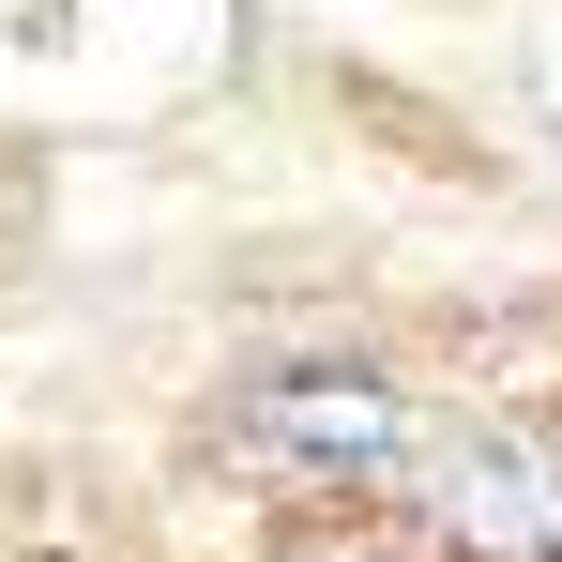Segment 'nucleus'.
Listing matches in <instances>:
<instances>
[{"mask_svg": "<svg viewBox=\"0 0 562 562\" xmlns=\"http://www.w3.org/2000/svg\"><path fill=\"white\" fill-rule=\"evenodd\" d=\"M532 106H548V137H562V31H548V61H532Z\"/></svg>", "mask_w": 562, "mask_h": 562, "instance_id": "7ed1b4c3", "label": "nucleus"}, {"mask_svg": "<svg viewBox=\"0 0 562 562\" xmlns=\"http://www.w3.org/2000/svg\"><path fill=\"white\" fill-rule=\"evenodd\" d=\"M411 486H426L441 548H471V562H562V441L548 426H471V441H441Z\"/></svg>", "mask_w": 562, "mask_h": 562, "instance_id": "f257e3e1", "label": "nucleus"}, {"mask_svg": "<svg viewBox=\"0 0 562 562\" xmlns=\"http://www.w3.org/2000/svg\"><path fill=\"white\" fill-rule=\"evenodd\" d=\"M244 457L335 471V486H411L426 471V426L380 380H274V395H244Z\"/></svg>", "mask_w": 562, "mask_h": 562, "instance_id": "f03ea898", "label": "nucleus"}]
</instances>
